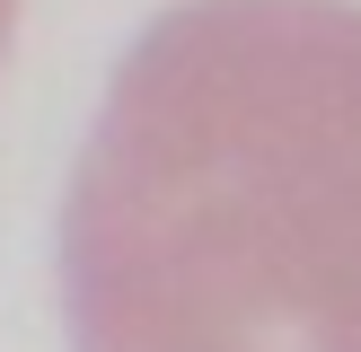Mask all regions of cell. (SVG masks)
<instances>
[{"instance_id": "1", "label": "cell", "mask_w": 361, "mask_h": 352, "mask_svg": "<svg viewBox=\"0 0 361 352\" xmlns=\"http://www.w3.org/2000/svg\"><path fill=\"white\" fill-rule=\"evenodd\" d=\"M80 352H361V9L176 0L115 62L62 203Z\"/></svg>"}, {"instance_id": "2", "label": "cell", "mask_w": 361, "mask_h": 352, "mask_svg": "<svg viewBox=\"0 0 361 352\" xmlns=\"http://www.w3.org/2000/svg\"><path fill=\"white\" fill-rule=\"evenodd\" d=\"M9 35H18V0H0V62H9Z\"/></svg>"}]
</instances>
